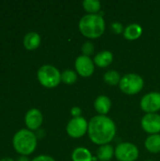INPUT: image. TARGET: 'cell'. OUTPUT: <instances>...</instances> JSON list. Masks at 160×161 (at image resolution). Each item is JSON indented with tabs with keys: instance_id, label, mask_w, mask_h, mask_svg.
I'll use <instances>...</instances> for the list:
<instances>
[{
	"instance_id": "6da1fadb",
	"label": "cell",
	"mask_w": 160,
	"mask_h": 161,
	"mask_svg": "<svg viewBox=\"0 0 160 161\" xmlns=\"http://www.w3.org/2000/svg\"><path fill=\"white\" fill-rule=\"evenodd\" d=\"M88 134L93 143L108 144L116 135V125L107 115H96L89 123Z\"/></svg>"
},
{
	"instance_id": "7a4b0ae2",
	"label": "cell",
	"mask_w": 160,
	"mask_h": 161,
	"mask_svg": "<svg viewBox=\"0 0 160 161\" xmlns=\"http://www.w3.org/2000/svg\"><path fill=\"white\" fill-rule=\"evenodd\" d=\"M79 30L87 38H99L105 31V20L99 14L84 15L79 21Z\"/></svg>"
},
{
	"instance_id": "3957f363",
	"label": "cell",
	"mask_w": 160,
	"mask_h": 161,
	"mask_svg": "<svg viewBox=\"0 0 160 161\" xmlns=\"http://www.w3.org/2000/svg\"><path fill=\"white\" fill-rule=\"evenodd\" d=\"M13 146L22 155H30L37 146V139L33 132L27 129L18 131L13 137Z\"/></svg>"
},
{
	"instance_id": "277c9868",
	"label": "cell",
	"mask_w": 160,
	"mask_h": 161,
	"mask_svg": "<svg viewBox=\"0 0 160 161\" xmlns=\"http://www.w3.org/2000/svg\"><path fill=\"white\" fill-rule=\"evenodd\" d=\"M38 79L42 86L54 88L61 81V74L52 65H43L38 71Z\"/></svg>"
},
{
	"instance_id": "5b68a950",
	"label": "cell",
	"mask_w": 160,
	"mask_h": 161,
	"mask_svg": "<svg viewBox=\"0 0 160 161\" xmlns=\"http://www.w3.org/2000/svg\"><path fill=\"white\" fill-rule=\"evenodd\" d=\"M143 86H144L143 78L137 74L124 75L119 83V87L121 91L126 94H136L142 90Z\"/></svg>"
},
{
	"instance_id": "8992f818",
	"label": "cell",
	"mask_w": 160,
	"mask_h": 161,
	"mask_svg": "<svg viewBox=\"0 0 160 161\" xmlns=\"http://www.w3.org/2000/svg\"><path fill=\"white\" fill-rule=\"evenodd\" d=\"M114 154L119 161H135L139 157V149L131 142H122L117 145Z\"/></svg>"
},
{
	"instance_id": "52a82bcc",
	"label": "cell",
	"mask_w": 160,
	"mask_h": 161,
	"mask_svg": "<svg viewBox=\"0 0 160 161\" xmlns=\"http://www.w3.org/2000/svg\"><path fill=\"white\" fill-rule=\"evenodd\" d=\"M88 126L89 124L87 123L86 119L80 116L73 118L68 123L66 130L69 136L74 139H78L85 135V133L88 131Z\"/></svg>"
},
{
	"instance_id": "ba28073f",
	"label": "cell",
	"mask_w": 160,
	"mask_h": 161,
	"mask_svg": "<svg viewBox=\"0 0 160 161\" xmlns=\"http://www.w3.org/2000/svg\"><path fill=\"white\" fill-rule=\"evenodd\" d=\"M141 108L147 113H156L160 109V92H150L141 100Z\"/></svg>"
},
{
	"instance_id": "9c48e42d",
	"label": "cell",
	"mask_w": 160,
	"mask_h": 161,
	"mask_svg": "<svg viewBox=\"0 0 160 161\" xmlns=\"http://www.w3.org/2000/svg\"><path fill=\"white\" fill-rule=\"evenodd\" d=\"M74 66H75L77 74L83 77H89L94 72L93 60L90 57H87L84 55L76 58L75 62H74Z\"/></svg>"
},
{
	"instance_id": "30bf717a",
	"label": "cell",
	"mask_w": 160,
	"mask_h": 161,
	"mask_svg": "<svg viewBox=\"0 0 160 161\" xmlns=\"http://www.w3.org/2000/svg\"><path fill=\"white\" fill-rule=\"evenodd\" d=\"M141 126L144 131L151 135L160 132V115L157 113H147L141 119Z\"/></svg>"
},
{
	"instance_id": "8fae6325",
	"label": "cell",
	"mask_w": 160,
	"mask_h": 161,
	"mask_svg": "<svg viewBox=\"0 0 160 161\" xmlns=\"http://www.w3.org/2000/svg\"><path fill=\"white\" fill-rule=\"evenodd\" d=\"M25 121L26 126L29 129L31 130L38 129L42 124V114L39 109L32 108L29 111H27V113L25 114Z\"/></svg>"
},
{
	"instance_id": "7c38bea8",
	"label": "cell",
	"mask_w": 160,
	"mask_h": 161,
	"mask_svg": "<svg viewBox=\"0 0 160 161\" xmlns=\"http://www.w3.org/2000/svg\"><path fill=\"white\" fill-rule=\"evenodd\" d=\"M94 108L99 115H106L111 108V101L106 95H99L94 101Z\"/></svg>"
},
{
	"instance_id": "4fadbf2b",
	"label": "cell",
	"mask_w": 160,
	"mask_h": 161,
	"mask_svg": "<svg viewBox=\"0 0 160 161\" xmlns=\"http://www.w3.org/2000/svg\"><path fill=\"white\" fill-rule=\"evenodd\" d=\"M113 60V55L110 51L108 50H105V51H101L99 53H97L94 57L93 62L101 68H105L107 66H108L109 64H111Z\"/></svg>"
},
{
	"instance_id": "5bb4252c",
	"label": "cell",
	"mask_w": 160,
	"mask_h": 161,
	"mask_svg": "<svg viewBox=\"0 0 160 161\" xmlns=\"http://www.w3.org/2000/svg\"><path fill=\"white\" fill-rule=\"evenodd\" d=\"M142 34V27L139 24H131L124 28V36L129 41H134L139 39Z\"/></svg>"
},
{
	"instance_id": "9a60e30c",
	"label": "cell",
	"mask_w": 160,
	"mask_h": 161,
	"mask_svg": "<svg viewBox=\"0 0 160 161\" xmlns=\"http://www.w3.org/2000/svg\"><path fill=\"white\" fill-rule=\"evenodd\" d=\"M41 43V37L36 32H29L25 36L24 45L28 50H33L39 47Z\"/></svg>"
},
{
	"instance_id": "2e32d148",
	"label": "cell",
	"mask_w": 160,
	"mask_h": 161,
	"mask_svg": "<svg viewBox=\"0 0 160 161\" xmlns=\"http://www.w3.org/2000/svg\"><path fill=\"white\" fill-rule=\"evenodd\" d=\"M145 147L151 153H159L160 152V135L154 134L149 136L145 141Z\"/></svg>"
},
{
	"instance_id": "e0dca14e",
	"label": "cell",
	"mask_w": 160,
	"mask_h": 161,
	"mask_svg": "<svg viewBox=\"0 0 160 161\" xmlns=\"http://www.w3.org/2000/svg\"><path fill=\"white\" fill-rule=\"evenodd\" d=\"M114 152L115 150L110 144L101 145L97 150V158L101 161H108L112 158Z\"/></svg>"
},
{
	"instance_id": "ac0fdd59",
	"label": "cell",
	"mask_w": 160,
	"mask_h": 161,
	"mask_svg": "<svg viewBox=\"0 0 160 161\" xmlns=\"http://www.w3.org/2000/svg\"><path fill=\"white\" fill-rule=\"evenodd\" d=\"M73 161H91L92 157L91 152L84 147H78L74 150L72 154Z\"/></svg>"
},
{
	"instance_id": "d6986e66",
	"label": "cell",
	"mask_w": 160,
	"mask_h": 161,
	"mask_svg": "<svg viewBox=\"0 0 160 161\" xmlns=\"http://www.w3.org/2000/svg\"><path fill=\"white\" fill-rule=\"evenodd\" d=\"M121 79H122V77H121L120 74L115 70H109L104 75L105 82L108 83V85H111V86L119 85Z\"/></svg>"
},
{
	"instance_id": "ffe728a7",
	"label": "cell",
	"mask_w": 160,
	"mask_h": 161,
	"mask_svg": "<svg viewBox=\"0 0 160 161\" xmlns=\"http://www.w3.org/2000/svg\"><path fill=\"white\" fill-rule=\"evenodd\" d=\"M83 8L89 14H96L101 8V3L98 0H85L82 3Z\"/></svg>"
},
{
	"instance_id": "44dd1931",
	"label": "cell",
	"mask_w": 160,
	"mask_h": 161,
	"mask_svg": "<svg viewBox=\"0 0 160 161\" xmlns=\"http://www.w3.org/2000/svg\"><path fill=\"white\" fill-rule=\"evenodd\" d=\"M77 80V75L73 70H66L61 74V81L67 85L74 84Z\"/></svg>"
},
{
	"instance_id": "7402d4cb",
	"label": "cell",
	"mask_w": 160,
	"mask_h": 161,
	"mask_svg": "<svg viewBox=\"0 0 160 161\" xmlns=\"http://www.w3.org/2000/svg\"><path fill=\"white\" fill-rule=\"evenodd\" d=\"M81 50H82V53H83L84 56L90 57L94 53V45L91 42H86L83 43Z\"/></svg>"
},
{
	"instance_id": "603a6c76",
	"label": "cell",
	"mask_w": 160,
	"mask_h": 161,
	"mask_svg": "<svg viewBox=\"0 0 160 161\" xmlns=\"http://www.w3.org/2000/svg\"><path fill=\"white\" fill-rule=\"evenodd\" d=\"M111 29H112V31H113L114 33H116V34H120V33H122V32L124 31V27H123V25H122L121 23H119V22H114V23H112V24H111Z\"/></svg>"
},
{
	"instance_id": "cb8c5ba5",
	"label": "cell",
	"mask_w": 160,
	"mask_h": 161,
	"mask_svg": "<svg viewBox=\"0 0 160 161\" xmlns=\"http://www.w3.org/2000/svg\"><path fill=\"white\" fill-rule=\"evenodd\" d=\"M32 161H56L53 158L49 157V156H39L37 158H35Z\"/></svg>"
},
{
	"instance_id": "d4e9b609",
	"label": "cell",
	"mask_w": 160,
	"mask_h": 161,
	"mask_svg": "<svg viewBox=\"0 0 160 161\" xmlns=\"http://www.w3.org/2000/svg\"><path fill=\"white\" fill-rule=\"evenodd\" d=\"M71 113H72V115L74 116V118H75V117H80L81 108H80L79 107H74V108L71 109Z\"/></svg>"
},
{
	"instance_id": "484cf974",
	"label": "cell",
	"mask_w": 160,
	"mask_h": 161,
	"mask_svg": "<svg viewBox=\"0 0 160 161\" xmlns=\"http://www.w3.org/2000/svg\"><path fill=\"white\" fill-rule=\"evenodd\" d=\"M17 161H29V160H28V158H25V157H22V158H19Z\"/></svg>"
},
{
	"instance_id": "4316f807",
	"label": "cell",
	"mask_w": 160,
	"mask_h": 161,
	"mask_svg": "<svg viewBox=\"0 0 160 161\" xmlns=\"http://www.w3.org/2000/svg\"><path fill=\"white\" fill-rule=\"evenodd\" d=\"M0 161H14L13 159H11V158H2Z\"/></svg>"
},
{
	"instance_id": "83f0119b",
	"label": "cell",
	"mask_w": 160,
	"mask_h": 161,
	"mask_svg": "<svg viewBox=\"0 0 160 161\" xmlns=\"http://www.w3.org/2000/svg\"><path fill=\"white\" fill-rule=\"evenodd\" d=\"M148 161H152V160H148Z\"/></svg>"
}]
</instances>
